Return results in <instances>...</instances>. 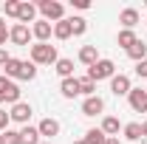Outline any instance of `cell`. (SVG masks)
Listing matches in <instances>:
<instances>
[{"mask_svg": "<svg viewBox=\"0 0 147 144\" xmlns=\"http://www.w3.org/2000/svg\"><path fill=\"white\" fill-rule=\"evenodd\" d=\"M31 105L28 102H17V105H11L9 110V116H11V122H20V124H28V119H31Z\"/></svg>", "mask_w": 147, "mask_h": 144, "instance_id": "5", "label": "cell"}, {"mask_svg": "<svg viewBox=\"0 0 147 144\" xmlns=\"http://www.w3.org/2000/svg\"><path fill=\"white\" fill-rule=\"evenodd\" d=\"M71 34H74V31H71V20H68V17H62L59 23H54V37H57V40H68Z\"/></svg>", "mask_w": 147, "mask_h": 144, "instance_id": "17", "label": "cell"}, {"mask_svg": "<svg viewBox=\"0 0 147 144\" xmlns=\"http://www.w3.org/2000/svg\"><path fill=\"white\" fill-rule=\"evenodd\" d=\"M113 76H116L113 59H99L96 65L88 68V79H93V82H99V79H113Z\"/></svg>", "mask_w": 147, "mask_h": 144, "instance_id": "2", "label": "cell"}, {"mask_svg": "<svg viewBox=\"0 0 147 144\" xmlns=\"http://www.w3.org/2000/svg\"><path fill=\"white\" fill-rule=\"evenodd\" d=\"M37 76V65L34 62H28V59H23V68H20V76L17 79H34Z\"/></svg>", "mask_w": 147, "mask_h": 144, "instance_id": "23", "label": "cell"}, {"mask_svg": "<svg viewBox=\"0 0 147 144\" xmlns=\"http://www.w3.org/2000/svg\"><path fill=\"white\" fill-rule=\"evenodd\" d=\"M0 144H3V133H0Z\"/></svg>", "mask_w": 147, "mask_h": 144, "instance_id": "36", "label": "cell"}, {"mask_svg": "<svg viewBox=\"0 0 147 144\" xmlns=\"http://www.w3.org/2000/svg\"><path fill=\"white\" fill-rule=\"evenodd\" d=\"M125 136H127L130 141H139V139H142V124H139V122H130V124H125Z\"/></svg>", "mask_w": 147, "mask_h": 144, "instance_id": "24", "label": "cell"}, {"mask_svg": "<svg viewBox=\"0 0 147 144\" xmlns=\"http://www.w3.org/2000/svg\"><path fill=\"white\" fill-rule=\"evenodd\" d=\"M3 11H6V17H17V14H20V3H17V0H6Z\"/></svg>", "mask_w": 147, "mask_h": 144, "instance_id": "28", "label": "cell"}, {"mask_svg": "<svg viewBox=\"0 0 147 144\" xmlns=\"http://www.w3.org/2000/svg\"><path fill=\"white\" fill-rule=\"evenodd\" d=\"M34 17H37V3H20V14H17V20L26 26V23H34Z\"/></svg>", "mask_w": 147, "mask_h": 144, "instance_id": "11", "label": "cell"}, {"mask_svg": "<svg viewBox=\"0 0 147 144\" xmlns=\"http://www.w3.org/2000/svg\"><path fill=\"white\" fill-rule=\"evenodd\" d=\"M119 23H122L127 31H133V26L139 23V11H136V9H122V14H119Z\"/></svg>", "mask_w": 147, "mask_h": 144, "instance_id": "15", "label": "cell"}, {"mask_svg": "<svg viewBox=\"0 0 147 144\" xmlns=\"http://www.w3.org/2000/svg\"><path fill=\"white\" fill-rule=\"evenodd\" d=\"M127 99H130V108L136 110V113H147V90H142V88H130Z\"/></svg>", "mask_w": 147, "mask_h": 144, "instance_id": "6", "label": "cell"}, {"mask_svg": "<svg viewBox=\"0 0 147 144\" xmlns=\"http://www.w3.org/2000/svg\"><path fill=\"white\" fill-rule=\"evenodd\" d=\"M3 68H6V76H9V79H17V76H20V68H23V59H14V57H11Z\"/></svg>", "mask_w": 147, "mask_h": 144, "instance_id": "21", "label": "cell"}, {"mask_svg": "<svg viewBox=\"0 0 147 144\" xmlns=\"http://www.w3.org/2000/svg\"><path fill=\"white\" fill-rule=\"evenodd\" d=\"M45 144H51V141H45Z\"/></svg>", "mask_w": 147, "mask_h": 144, "instance_id": "39", "label": "cell"}, {"mask_svg": "<svg viewBox=\"0 0 147 144\" xmlns=\"http://www.w3.org/2000/svg\"><path fill=\"white\" fill-rule=\"evenodd\" d=\"M127 57H130V59H136V62H144V57H147V45L142 42V40H136V42L127 48Z\"/></svg>", "mask_w": 147, "mask_h": 144, "instance_id": "16", "label": "cell"}, {"mask_svg": "<svg viewBox=\"0 0 147 144\" xmlns=\"http://www.w3.org/2000/svg\"><path fill=\"white\" fill-rule=\"evenodd\" d=\"M0 96H3V102L17 105L20 102V85L14 79H9V76H0Z\"/></svg>", "mask_w": 147, "mask_h": 144, "instance_id": "4", "label": "cell"}, {"mask_svg": "<svg viewBox=\"0 0 147 144\" xmlns=\"http://www.w3.org/2000/svg\"><path fill=\"white\" fill-rule=\"evenodd\" d=\"M105 144H122V141H119L116 136H108V139H105Z\"/></svg>", "mask_w": 147, "mask_h": 144, "instance_id": "34", "label": "cell"}, {"mask_svg": "<svg viewBox=\"0 0 147 144\" xmlns=\"http://www.w3.org/2000/svg\"><path fill=\"white\" fill-rule=\"evenodd\" d=\"M74 6H76V9H82V11H85V9H91V0H71Z\"/></svg>", "mask_w": 147, "mask_h": 144, "instance_id": "32", "label": "cell"}, {"mask_svg": "<svg viewBox=\"0 0 147 144\" xmlns=\"http://www.w3.org/2000/svg\"><path fill=\"white\" fill-rule=\"evenodd\" d=\"M68 20H71V31H74L76 37L88 31V20H85V17H68Z\"/></svg>", "mask_w": 147, "mask_h": 144, "instance_id": "25", "label": "cell"}, {"mask_svg": "<svg viewBox=\"0 0 147 144\" xmlns=\"http://www.w3.org/2000/svg\"><path fill=\"white\" fill-rule=\"evenodd\" d=\"M0 102H3V96H0Z\"/></svg>", "mask_w": 147, "mask_h": 144, "instance_id": "38", "label": "cell"}, {"mask_svg": "<svg viewBox=\"0 0 147 144\" xmlns=\"http://www.w3.org/2000/svg\"><path fill=\"white\" fill-rule=\"evenodd\" d=\"M37 130H40V136H48V139H51V136L59 133V122H57V119H42V122L37 124Z\"/></svg>", "mask_w": 147, "mask_h": 144, "instance_id": "14", "label": "cell"}, {"mask_svg": "<svg viewBox=\"0 0 147 144\" xmlns=\"http://www.w3.org/2000/svg\"><path fill=\"white\" fill-rule=\"evenodd\" d=\"M28 37H31V28L23 26V23H17V26L9 28V40H11L14 45H28Z\"/></svg>", "mask_w": 147, "mask_h": 144, "instance_id": "8", "label": "cell"}, {"mask_svg": "<svg viewBox=\"0 0 147 144\" xmlns=\"http://www.w3.org/2000/svg\"><path fill=\"white\" fill-rule=\"evenodd\" d=\"M142 139H147V122H142Z\"/></svg>", "mask_w": 147, "mask_h": 144, "instance_id": "35", "label": "cell"}, {"mask_svg": "<svg viewBox=\"0 0 147 144\" xmlns=\"http://www.w3.org/2000/svg\"><path fill=\"white\" fill-rule=\"evenodd\" d=\"M116 40H119V45H122V48L127 51L130 45L136 42V34H133V31H127V28H122V31H119V37H116Z\"/></svg>", "mask_w": 147, "mask_h": 144, "instance_id": "26", "label": "cell"}, {"mask_svg": "<svg viewBox=\"0 0 147 144\" xmlns=\"http://www.w3.org/2000/svg\"><path fill=\"white\" fill-rule=\"evenodd\" d=\"M74 144H85V141H74Z\"/></svg>", "mask_w": 147, "mask_h": 144, "instance_id": "37", "label": "cell"}, {"mask_svg": "<svg viewBox=\"0 0 147 144\" xmlns=\"http://www.w3.org/2000/svg\"><path fill=\"white\" fill-rule=\"evenodd\" d=\"M20 144H40V130L26 124L23 130H20Z\"/></svg>", "mask_w": 147, "mask_h": 144, "instance_id": "18", "label": "cell"}, {"mask_svg": "<svg viewBox=\"0 0 147 144\" xmlns=\"http://www.w3.org/2000/svg\"><path fill=\"white\" fill-rule=\"evenodd\" d=\"M136 73L147 79V59H144V62H136Z\"/></svg>", "mask_w": 147, "mask_h": 144, "instance_id": "31", "label": "cell"}, {"mask_svg": "<svg viewBox=\"0 0 147 144\" xmlns=\"http://www.w3.org/2000/svg\"><path fill=\"white\" fill-rule=\"evenodd\" d=\"M93 90H96V82L88 79V76H82V79H79V93H85V96H96Z\"/></svg>", "mask_w": 147, "mask_h": 144, "instance_id": "27", "label": "cell"}, {"mask_svg": "<svg viewBox=\"0 0 147 144\" xmlns=\"http://www.w3.org/2000/svg\"><path fill=\"white\" fill-rule=\"evenodd\" d=\"M6 40H9V28H6V20L0 17V45H6Z\"/></svg>", "mask_w": 147, "mask_h": 144, "instance_id": "30", "label": "cell"}, {"mask_svg": "<svg viewBox=\"0 0 147 144\" xmlns=\"http://www.w3.org/2000/svg\"><path fill=\"white\" fill-rule=\"evenodd\" d=\"M57 48L51 45V42H37V45H31V62L34 65H57Z\"/></svg>", "mask_w": 147, "mask_h": 144, "instance_id": "1", "label": "cell"}, {"mask_svg": "<svg viewBox=\"0 0 147 144\" xmlns=\"http://www.w3.org/2000/svg\"><path fill=\"white\" fill-rule=\"evenodd\" d=\"M31 34L37 37V42H48V40H51V34H54V26H51L48 20H34Z\"/></svg>", "mask_w": 147, "mask_h": 144, "instance_id": "7", "label": "cell"}, {"mask_svg": "<svg viewBox=\"0 0 147 144\" xmlns=\"http://www.w3.org/2000/svg\"><path fill=\"white\" fill-rule=\"evenodd\" d=\"M79 62H85V65H96V62H99V51H96V45H82V48H79Z\"/></svg>", "mask_w": 147, "mask_h": 144, "instance_id": "13", "label": "cell"}, {"mask_svg": "<svg viewBox=\"0 0 147 144\" xmlns=\"http://www.w3.org/2000/svg\"><path fill=\"white\" fill-rule=\"evenodd\" d=\"M54 71L59 73L62 79H71V76H74V62H71V59H65V57H62V59H57Z\"/></svg>", "mask_w": 147, "mask_h": 144, "instance_id": "19", "label": "cell"}, {"mask_svg": "<svg viewBox=\"0 0 147 144\" xmlns=\"http://www.w3.org/2000/svg\"><path fill=\"white\" fill-rule=\"evenodd\" d=\"M102 133H105V136H116V133H119V119H116V116H105V119H102Z\"/></svg>", "mask_w": 147, "mask_h": 144, "instance_id": "20", "label": "cell"}, {"mask_svg": "<svg viewBox=\"0 0 147 144\" xmlns=\"http://www.w3.org/2000/svg\"><path fill=\"white\" fill-rule=\"evenodd\" d=\"M3 144H20V133L6 130V133H3Z\"/></svg>", "mask_w": 147, "mask_h": 144, "instance_id": "29", "label": "cell"}, {"mask_svg": "<svg viewBox=\"0 0 147 144\" xmlns=\"http://www.w3.org/2000/svg\"><path fill=\"white\" fill-rule=\"evenodd\" d=\"M105 139H108V136L102 133V127H99V130L93 127V130L85 133V139H82V141H85V144H105Z\"/></svg>", "mask_w": 147, "mask_h": 144, "instance_id": "22", "label": "cell"}, {"mask_svg": "<svg viewBox=\"0 0 147 144\" xmlns=\"http://www.w3.org/2000/svg\"><path fill=\"white\" fill-rule=\"evenodd\" d=\"M9 59H11V57L6 54V48H0V65H6V62H9Z\"/></svg>", "mask_w": 147, "mask_h": 144, "instance_id": "33", "label": "cell"}, {"mask_svg": "<svg viewBox=\"0 0 147 144\" xmlns=\"http://www.w3.org/2000/svg\"><path fill=\"white\" fill-rule=\"evenodd\" d=\"M37 11L42 14V20H48V23H51V20H57V23H59V20H62V14H65L62 3H57V0H40V3H37Z\"/></svg>", "mask_w": 147, "mask_h": 144, "instance_id": "3", "label": "cell"}, {"mask_svg": "<svg viewBox=\"0 0 147 144\" xmlns=\"http://www.w3.org/2000/svg\"><path fill=\"white\" fill-rule=\"evenodd\" d=\"M105 110V102L99 99V96H88L85 102H82V116H99Z\"/></svg>", "mask_w": 147, "mask_h": 144, "instance_id": "10", "label": "cell"}, {"mask_svg": "<svg viewBox=\"0 0 147 144\" xmlns=\"http://www.w3.org/2000/svg\"><path fill=\"white\" fill-rule=\"evenodd\" d=\"M59 93L65 96V99H74V96H79V79L71 76V79H62V85H59Z\"/></svg>", "mask_w": 147, "mask_h": 144, "instance_id": "12", "label": "cell"}, {"mask_svg": "<svg viewBox=\"0 0 147 144\" xmlns=\"http://www.w3.org/2000/svg\"><path fill=\"white\" fill-rule=\"evenodd\" d=\"M110 90H113V96H127L130 93V76H125V73L113 76L110 79Z\"/></svg>", "mask_w": 147, "mask_h": 144, "instance_id": "9", "label": "cell"}]
</instances>
